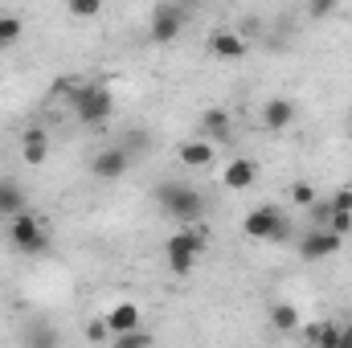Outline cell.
Listing matches in <instances>:
<instances>
[{
  "label": "cell",
  "mask_w": 352,
  "mask_h": 348,
  "mask_svg": "<svg viewBox=\"0 0 352 348\" xmlns=\"http://www.w3.org/2000/svg\"><path fill=\"white\" fill-rule=\"evenodd\" d=\"M156 205L173 217L180 230H192V226H201V217H205V197L192 188V184H176V180H164V184H156Z\"/></svg>",
  "instance_id": "cell-1"
},
{
  "label": "cell",
  "mask_w": 352,
  "mask_h": 348,
  "mask_svg": "<svg viewBox=\"0 0 352 348\" xmlns=\"http://www.w3.org/2000/svg\"><path fill=\"white\" fill-rule=\"evenodd\" d=\"M209 246V230L205 226H192V230H176L173 238L164 242V259H168V270L173 274H192L197 262Z\"/></svg>",
  "instance_id": "cell-2"
},
{
  "label": "cell",
  "mask_w": 352,
  "mask_h": 348,
  "mask_svg": "<svg viewBox=\"0 0 352 348\" xmlns=\"http://www.w3.org/2000/svg\"><path fill=\"white\" fill-rule=\"evenodd\" d=\"M242 234H246L250 242H287V238H291V221H287L283 209L258 205V209H250V213L242 217Z\"/></svg>",
  "instance_id": "cell-3"
},
{
  "label": "cell",
  "mask_w": 352,
  "mask_h": 348,
  "mask_svg": "<svg viewBox=\"0 0 352 348\" xmlns=\"http://www.w3.org/2000/svg\"><path fill=\"white\" fill-rule=\"evenodd\" d=\"M8 246H12L16 254H45V250H50V230H45V221L33 217L29 209L16 213V217L8 221Z\"/></svg>",
  "instance_id": "cell-4"
},
{
  "label": "cell",
  "mask_w": 352,
  "mask_h": 348,
  "mask_svg": "<svg viewBox=\"0 0 352 348\" xmlns=\"http://www.w3.org/2000/svg\"><path fill=\"white\" fill-rule=\"evenodd\" d=\"M111 111H115V98H111V90L102 87V83H90V87L74 90V115H78V123L102 127L111 119Z\"/></svg>",
  "instance_id": "cell-5"
},
{
  "label": "cell",
  "mask_w": 352,
  "mask_h": 348,
  "mask_svg": "<svg viewBox=\"0 0 352 348\" xmlns=\"http://www.w3.org/2000/svg\"><path fill=\"white\" fill-rule=\"evenodd\" d=\"M184 21H188V12L180 8V4H152V21H148V37L156 41V45H168L180 37V29H184Z\"/></svg>",
  "instance_id": "cell-6"
},
{
  "label": "cell",
  "mask_w": 352,
  "mask_h": 348,
  "mask_svg": "<svg viewBox=\"0 0 352 348\" xmlns=\"http://www.w3.org/2000/svg\"><path fill=\"white\" fill-rule=\"evenodd\" d=\"M131 168V152L127 148H98L94 156H90V173L98 176V180H119V176Z\"/></svg>",
  "instance_id": "cell-7"
},
{
  "label": "cell",
  "mask_w": 352,
  "mask_h": 348,
  "mask_svg": "<svg viewBox=\"0 0 352 348\" xmlns=\"http://www.w3.org/2000/svg\"><path fill=\"white\" fill-rule=\"evenodd\" d=\"M299 254H303V262H324L332 254H340V238L332 230H307L299 238Z\"/></svg>",
  "instance_id": "cell-8"
},
{
  "label": "cell",
  "mask_w": 352,
  "mask_h": 348,
  "mask_svg": "<svg viewBox=\"0 0 352 348\" xmlns=\"http://www.w3.org/2000/svg\"><path fill=\"white\" fill-rule=\"evenodd\" d=\"M246 37L242 33H234V29H217L213 37H209V54L217 58V62H242L246 58Z\"/></svg>",
  "instance_id": "cell-9"
},
{
  "label": "cell",
  "mask_w": 352,
  "mask_h": 348,
  "mask_svg": "<svg viewBox=\"0 0 352 348\" xmlns=\"http://www.w3.org/2000/svg\"><path fill=\"white\" fill-rule=\"evenodd\" d=\"M254 180H258V164L250 156H238V160H230L221 168V184L230 193H246V188H254Z\"/></svg>",
  "instance_id": "cell-10"
},
{
  "label": "cell",
  "mask_w": 352,
  "mask_h": 348,
  "mask_svg": "<svg viewBox=\"0 0 352 348\" xmlns=\"http://www.w3.org/2000/svg\"><path fill=\"white\" fill-rule=\"evenodd\" d=\"M107 328H111V336H127V332H135V328H144V316H140V307L131 303V299H123V303H115L107 316Z\"/></svg>",
  "instance_id": "cell-11"
},
{
  "label": "cell",
  "mask_w": 352,
  "mask_h": 348,
  "mask_svg": "<svg viewBox=\"0 0 352 348\" xmlns=\"http://www.w3.org/2000/svg\"><path fill=\"white\" fill-rule=\"evenodd\" d=\"M176 160L188 164V168H213V164H217V148H213L209 140H184V144L176 148Z\"/></svg>",
  "instance_id": "cell-12"
},
{
  "label": "cell",
  "mask_w": 352,
  "mask_h": 348,
  "mask_svg": "<svg viewBox=\"0 0 352 348\" xmlns=\"http://www.w3.org/2000/svg\"><path fill=\"white\" fill-rule=\"evenodd\" d=\"M291 123H295V102H291V98H283V94L266 98V102H263V127H266V131H287Z\"/></svg>",
  "instance_id": "cell-13"
},
{
  "label": "cell",
  "mask_w": 352,
  "mask_h": 348,
  "mask_svg": "<svg viewBox=\"0 0 352 348\" xmlns=\"http://www.w3.org/2000/svg\"><path fill=\"white\" fill-rule=\"evenodd\" d=\"M21 156H25V164H45V156H50V135H45L41 127H25V135H21Z\"/></svg>",
  "instance_id": "cell-14"
},
{
  "label": "cell",
  "mask_w": 352,
  "mask_h": 348,
  "mask_svg": "<svg viewBox=\"0 0 352 348\" xmlns=\"http://www.w3.org/2000/svg\"><path fill=\"white\" fill-rule=\"evenodd\" d=\"M201 131H205V140H209V144H213V140H230V135H234L230 111H221V107H209V111L201 115Z\"/></svg>",
  "instance_id": "cell-15"
},
{
  "label": "cell",
  "mask_w": 352,
  "mask_h": 348,
  "mask_svg": "<svg viewBox=\"0 0 352 348\" xmlns=\"http://www.w3.org/2000/svg\"><path fill=\"white\" fill-rule=\"evenodd\" d=\"M270 328L283 332V336H295V332L303 328L299 307H295V303H270Z\"/></svg>",
  "instance_id": "cell-16"
},
{
  "label": "cell",
  "mask_w": 352,
  "mask_h": 348,
  "mask_svg": "<svg viewBox=\"0 0 352 348\" xmlns=\"http://www.w3.org/2000/svg\"><path fill=\"white\" fill-rule=\"evenodd\" d=\"M307 340L316 348H340V324H332V320H311L307 328H299Z\"/></svg>",
  "instance_id": "cell-17"
},
{
  "label": "cell",
  "mask_w": 352,
  "mask_h": 348,
  "mask_svg": "<svg viewBox=\"0 0 352 348\" xmlns=\"http://www.w3.org/2000/svg\"><path fill=\"white\" fill-rule=\"evenodd\" d=\"M16 213H25V188L16 184V180H0V217H16Z\"/></svg>",
  "instance_id": "cell-18"
},
{
  "label": "cell",
  "mask_w": 352,
  "mask_h": 348,
  "mask_svg": "<svg viewBox=\"0 0 352 348\" xmlns=\"http://www.w3.org/2000/svg\"><path fill=\"white\" fill-rule=\"evenodd\" d=\"M25 348H62V332L54 324H33L25 328Z\"/></svg>",
  "instance_id": "cell-19"
},
{
  "label": "cell",
  "mask_w": 352,
  "mask_h": 348,
  "mask_svg": "<svg viewBox=\"0 0 352 348\" xmlns=\"http://www.w3.org/2000/svg\"><path fill=\"white\" fill-rule=\"evenodd\" d=\"M287 197H291V205H295V209H311V205H316V201H320V197H316V188H311V184H307V180H295V184H291V193H287Z\"/></svg>",
  "instance_id": "cell-20"
},
{
  "label": "cell",
  "mask_w": 352,
  "mask_h": 348,
  "mask_svg": "<svg viewBox=\"0 0 352 348\" xmlns=\"http://www.w3.org/2000/svg\"><path fill=\"white\" fill-rule=\"evenodd\" d=\"M111 348H152V332L135 328V332H127V336H111Z\"/></svg>",
  "instance_id": "cell-21"
},
{
  "label": "cell",
  "mask_w": 352,
  "mask_h": 348,
  "mask_svg": "<svg viewBox=\"0 0 352 348\" xmlns=\"http://www.w3.org/2000/svg\"><path fill=\"white\" fill-rule=\"evenodd\" d=\"M21 17H0V50H8V45H16V37H21Z\"/></svg>",
  "instance_id": "cell-22"
},
{
  "label": "cell",
  "mask_w": 352,
  "mask_h": 348,
  "mask_svg": "<svg viewBox=\"0 0 352 348\" xmlns=\"http://www.w3.org/2000/svg\"><path fill=\"white\" fill-rule=\"evenodd\" d=\"M66 12H70L74 21H90V17H98V12H102V4H98V0H70V4H66Z\"/></svg>",
  "instance_id": "cell-23"
},
{
  "label": "cell",
  "mask_w": 352,
  "mask_h": 348,
  "mask_svg": "<svg viewBox=\"0 0 352 348\" xmlns=\"http://www.w3.org/2000/svg\"><path fill=\"white\" fill-rule=\"evenodd\" d=\"M87 340L90 345H111V328H107V320H90L87 324Z\"/></svg>",
  "instance_id": "cell-24"
},
{
  "label": "cell",
  "mask_w": 352,
  "mask_h": 348,
  "mask_svg": "<svg viewBox=\"0 0 352 348\" xmlns=\"http://www.w3.org/2000/svg\"><path fill=\"white\" fill-rule=\"evenodd\" d=\"M324 230H332L336 238H344V234H352V213H332Z\"/></svg>",
  "instance_id": "cell-25"
},
{
  "label": "cell",
  "mask_w": 352,
  "mask_h": 348,
  "mask_svg": "<svg viewBox=\"0 0 352 348\" xmlns=\"http://www.w3.org/2000/svg\"><path fill=\"white\" fill-rule=\"evenodd\" d=\"M328 205H332V213H352V188H336Z\"/></svg>",
  "instance_id": "cell-26"
},
{
  "label": "cell",
  "mask_w": 352,
  "mask_h": 348,
  "mask_svg": "<svg viewBox=\"0 0 352 348\" xmlns=\"http://www.w3.org/2000/svg\"><path fill=\"white\" fill-rule=\"evenodd\" d=\"M340 348H352V324H340Z\"/></svg>",
  "instance_id": "cell-27"
},
{
  "label": "cell",
  "mask_w": 352,
  "mask_h": 348,
  "mask_svg": "<svg viewBox=\"0 0 352 348\" xmlns=\"http://www.w3.org/2000/svg\"><path fill=\"white\" fill-rule=\"evenodd\" d=\"M332 12V4L328 0H320V4H311V17H328Z\"/></svg>",
  "instance_id": "cell-28"
},
{
  "label": "cell",
  "mask_w": 352,
  "mask_h": 348,
  "mask_svg": "<svg viewBox=\"0 0 352 348\" xmlns=\"http://www.w3.org/2000/svg\"><path fill=\"white\" fill-rule=\"evenodd\" d=\"M349 135H352V111H349Z\"/></svg>",
  "instance_id": "cell-29"
}]
</instances>
